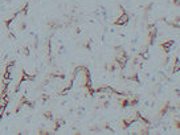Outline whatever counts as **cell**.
<instances>
[{"instance_id": "6da1fadb", "label": "cell", "mask_w": 180, "mask_h": 135, "mask_svg": "<svg viewBox=\"0 0 180 135\" xmlns=\"http://www.w3.org/2000/svg\"><path fill=\"white\" fill-rule=\"evenodd\" d=\"M130 21V15H128L127 12L122 13V15L117 16L114 20V25H119V27H122V25H126L127 23Z\"/></svg>"}, {"instance_id": "7a4b0ae2", "label": "cell", "mask_w": 180, "mask_h": 135, "mask_svg": "<svg viewBox=\"0 0 180 135\" xmlns=\"http://www.w3.org/2000/svg\"><path fill=\"white\" fill-rule=\"evenodd\" d=\"M175 45V40L174 38H170V40H164V41H161L160 42V48L161 50H163V53H167L171 50V48Z\"/></svg>"}, {"instance_id": "3957f363", "label": "cell", "mask_w": 180, "mask_h": 135, "mask_svg": "<svg viewBox=\"0 0 180 135\" xmlns=\"http://www.w3.org/2000/svg\"><path fill=\"white\" fill-rule=\"evenodd\" d=\"M43 115L45 116L48 121H54V118H53V113H52V111H49V110H45L43 113Z\"/></svg>"}, {"instance_id": "277c9868", "label": "cell", "mask_w": 180, "mask_h": 135, "mask_svg": "<svg viewBox=\"0 0 180 135\" xmlns=\"http://www.w3.org/2000/svg\"><path fill=\"white\" fill-rule=\"evenodd\" d=\"M23 54H24V56H29V54H31V48H29L28 45L23 48Z\"/></svg>"}, {"instance_id": "5b68a950", "label": "cell", "mask_w": 180, "mask_h": 135, "mask_svg": "<svg viewBox=\"0 0 180 135\" xmlns=\"http://www.w3.org/2000/svg\"><path fill=\"white\" fill-rule=\"evenodd\" d=\"M3 79H12V75H11V73L10 72H5V70H4V73H3Z\"/></svg>"}, {"instance_id": "8992f818", "label": "cell", "mask_w": 180, "mask_h": 135, "mask_svg": "<svg viewBox=\"0 0 180 135\" xmlns=\"http://www.w3.org/2000/svg\"><path fill=\"white\" fill-rule=\"evenodd\" d=\"M17 28H19L20 31H24V29L27 28V23H25V21H21V23L19 24V27H17Z\"/></svg>"}, {"instance_id": "52a82bcc", "label": "cell", "mask_w": 180, "mask_h": 135, "mask_svg": "<svg viewBox=\"0 0 180 135\" xmlns=\"http://www.w3.org/2000/svg\"><path fill=\"white\" fill-rule=\"evenodd\" d=\"M40 99L43 101V103H44V102H47V101L49 99V94H43V95L40 97Z\"/></svg>"}, {"instance_id": "ba28073f", "label": "cell", "mask_w": 180, "mask_h": 135, "mask_svg": "<svg viewBox=\"0 0 180 135\" xmlns=\"http://www.w3.org/2000/svg\"><path fill=\"white\" fill-rule=\"evenodd\" d=\"M90 131H101V127H98V126H91L90 127Z\"/></svg>"}, {"instance_id": "9c48e42d", "label": "cell", "mask_w": 180, "mask_h": 135, "mask_svg": "<svg viewBox=\"0 0 180 135\" xmlns=\"http://www.w3.org/2000/svg\"><path fill=\"white\" fill-rule=\"evenodd\" d=\"M4 113H5V106H1V105H0V114L4 115Z\"/></svg>"}, {"instance_id": "30bf717a", "label": "cell", "mask_w": 180, "mask_h": 135, "mask_svg": "<svg viewBox=\"0 0 180 135\" xmlns=\"http://www.w3.org/2000/svg\"><path fill=\"white\" fill-rule=\"evenodd\" d=\"M172 4H174V5H179V0H172Z\"/></svg>"}, {"instance_id": "8fae6325", "label": "cell", "mask_w": 180, "mask_h": 135, "mask_svg": "<svg viewBox=\"0 0 180 135\" xmlns=\"http://www.w3.org/2000/svg\"><path fill=\"white\" fill-rule=\"evenodd\" d=\"M1 118H3V114H0V122H1Z\"/></svg>"}]
</instances>
